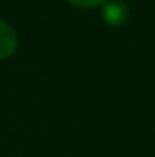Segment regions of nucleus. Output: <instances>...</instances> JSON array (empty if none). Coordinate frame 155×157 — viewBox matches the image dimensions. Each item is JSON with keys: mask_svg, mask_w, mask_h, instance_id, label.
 <instances>
[{"mask_svg": "<svg viewBox=\"0 0 155 157\" xmlns=\"http://www.w3.org/2000/svg\"><path fill=\"white\" fill-rule=\"evenodd\" d=\"M18 48V37H17V31L6 22L0 18V60H6L9 59Z\"/></svg>", "mask_w": 155, "mask_h": 157, "instance_id": "f03ea898", "label": "nucleus"}, {"mask_svg": "<svg viewBox=\"0 0 155 157\" xmlns=\"http://www.w3.org/2000/svg\"><path fill=\"white\" fill-rule=\"evenodd\" d=\"M100 17L110 28H122L130 20V7L124 0H106L102 4Z\"/></svg>", "mask_w": 155, "mask_h": 157, "instance_id": "f257e3e1", "label": "nucleus"}, {"mask_svg": "<svg viewBox=\"0 0 155 157\" xmlns=\"http://www.w3.org/2000/svg\"><path fill=\"white\" fill-rule=\"evenodd\" d=\"M73 7H78V9H93V7H99L102 6L106 0H68Z\"/></svg>", "mask_w": 155, "mask_h": 157, "instance_id": "7ed1b4c3", "label": "nucleus"}]
</instances>
